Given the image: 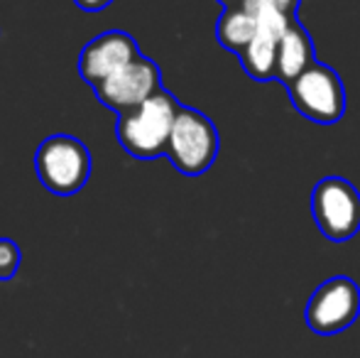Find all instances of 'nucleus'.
<instances>
[{
    "label": "nucleus",
    "mask_w": 360,
    "mask_h": 358,
    "mask_svg": "<svg viewBox=\"0 0 360 358\" xmlns=\"http://www.w3.org/2000/svg\"><path fill=\"white\" fill-rule=\"evenodd\" d=\"M179 108V101L160 89L145 103L118 115V128H115L118 143L123 145L125 153L138 160L160 158L167 153V143H169Z\"/></svg>",
    "instance_id": "1"
},
{
    "label": "nucleus",
    "mask_w": 360,
    "mask_h": 358,
    "mask_svg": "<svg viewBox=\"0 0 360 358\" xmlns=\"http://www.w3.org/2000/svg\"><path fill=\"white\" fill-rule=\"evenodd\" d=\"M34 170L44 189L72 196L84 189L91 177V153L74 135H49L34 153Z\"/></svg>",
    "instance_id": "2"
},
{
    "label": "nucleus",
    "mask_w": 360,
    "mask_h": 358,
    "mask_svg": "<svg viewBox=\"0 0 360 358\" xmlns=\"http://www.w3.org/2000/svg\"><path fill=\"white\" fill-rule=\"evenodd\" d=\"M218 130L209 115L181 106L167 143V158L186 177L209 172L218 158Z\"/></svg>",
    "instance_id": "3"
},
{
    "label": "nucleus",
    "mask_w": 360,
    "mask_h": 358,
    "mask_svg": "<svg viewBox=\"0 0 360 358\" xmlns=\"http://www.w3.org/2000/svg\"><path fill=\"white\" fill-rule=\"evenodd\" d=\"M285 87L294 110L311 123L333 125L346 113V89L328 64L314 62Z\"/></svg>",
    "instance_id": "4"
},
{
    "label": "nucleus",
    "mask_w": 360,
    "mask_h": 358,
    "mask_svg": "<svg viewBox=\"0 0 360 358\" xmlns=\"http://www.w3.org/2000/svg\"><path fill=\"white\" fill-rule=\"evenodd\" d=\"M311 216L333 243L353 238L360 231V191L343 177H323L311 191Z\"/></svg>",
    "instance_id": "5"
},
{
    "label": "nucleus",
    "mask_w": 360,
    "mask_h": 358,
    "mask_svg": "<svg viewBox=\"0 0 360 358\" xmlns=\"http://www.w3.org/2000/svg\"><path fill=\"white\" fill-rule=\"evenodd\" d=\"M360 317V287L346 275L328 277L307 302V324L314 334L333 336L353 326Z\"/></svg>",
    "instance_id": "6"
},
{
    "label": "nucleus",
    "mask_w": 360,
    "mask_h": 358,
    "mask_svg": "<svg viewBox=\"0 0 360 358\" xmlns=\"http://www.w3.org/2000/svg\"><path fill=\"white\" fill-rule=\"evenodd\" d=\"M160 89H162L160 69H157V64L152 62V59L140 54L138 59L125 64L120 72L108 77L94 91L105 108L115 110V113L120 115V113H125V110H133L135 106L145 103V101L150 98V96H155Z\"/></svg>",
    "instance_id": "7"
},
{
    "label": "nucleus",
    "mask_w": 360,
    "mask_h": 358,
    "mask_svg": "<svg viewBox=\"0 0 360 358\" xmlns=\"http://www.w3.org/2000/svg\"><path fill=\"white\" fill-rule=\"evenodd\" d=\"M138 57L140 49L135 39L130 34L120 32V30H110V32H103L96 39H91L84 47L79 57V74L86 84L96 89Z\"/></svg>",
    "instance_id": "8"
},
{
    "label": "nucleus",
    "mask_w": 360,
    "mask_h": 358,
    "mask_svg": "<svg viewBox=\"0 0 360 358\" xmlns=\"http://www.w3.org/2000/svg\"><path fill=\"white\" fill-rule=\"evenodd\" d=\"M255 18H257L255 37H252V42L238 57H240L243 69H245L250 79H255V82H272V79H277V49H280V39L297 18H289V15L277 13V10H262Z\"/></svg>",
    "instance_id": "9"
},
{
    "label": "nucleus",
    "mask_w": 360,
    "mask_h": 358,
    "mask_svg": "<svg viewBox=\"0 0 360 358\" xmlns=\"http://www.w3.org/2000/svg\"><path fill=\"white\" fill-rule=\"evenodd\" d=\"M316 62L314 59V42L309 37L307 27L299 20H294L287 27V32L280 39V49H277V79L282 84H289L297 79L304 69H309Z\"/></svg>",
    "instance_id": "10"
},
{
    "label": "nucleus",
    "mask_w": 360,
    "mask_h": 358,
    "mask_svg": "<svg viewBox=\"0 0 360 358\" xmlns=\"http://www.w3.org/2000/svg\"><path fill=\"white\" fill-rule=\"evenodd\" d=\"M255 32H257V18L252 13H248L243 5L226 8L216 25V39L221 42V47H226L233 54H240L252 42Z\"/></svg>",
    "instance_id": "11"
},
{
    "label": "nucleus",
    "mask_w": 360,
    "mask_h": 358,
    "mask_svg": "<svg viewBox=\"0 0 360 358\" xmlns=\"http://www.w3.org/2000/svg\"><path fill=\"white\" fill-rule=\"evenodd\" d=\"M20 248L15 241L10 238H0V280H13L20 270Z\"/></svg>",
    "instance_id": "12"
},
{
    "label": "nucleus",
    "mask_w": 360,
    "mask_h": 358,
    "mask_svg": "<svg viewBox=\"0 0 360 358\" xmlns=\"http://www.w3.org/2000/svg\"><path fill=\"white\" fill-rule=\"evenodd\" d=\"M302 0H243V8L248 13L257 15L262 10H277V13H285L289 18H297V8Z\"/></svg>",
    "instance_id": "13"
},
{
    "label": "nucleus",
    "mask_w": 360,
    "mask_h": 358,
    "mask_svg": "<svg viewBox=\"0 0 360 358\" xmlns=\"http://www.w3.org/2000/svg\"><path fill=\"white\" fill-rule=\"evenodd\" d=\"M74 3L79 5L81 10H86V13H96V10L108 8L113 0H74Z\"/></svg>",
    "instance_id": "14"
},
{
    "label": "nucleus",
    "mask_w": 360,
    "mask_h": 358,
    "mask_svg": "<svg viewBox=\"0 0 360 358\" xmlns=\"http://www.w3.org/2000/svg\"><path fill=\"white\" fill-rule=\"evenodd\" d=\"M218 3H223L226 8H233V5H240L243 0H218Z\"/></svg>",
    "instance_id": "15"
}]
</instances>
